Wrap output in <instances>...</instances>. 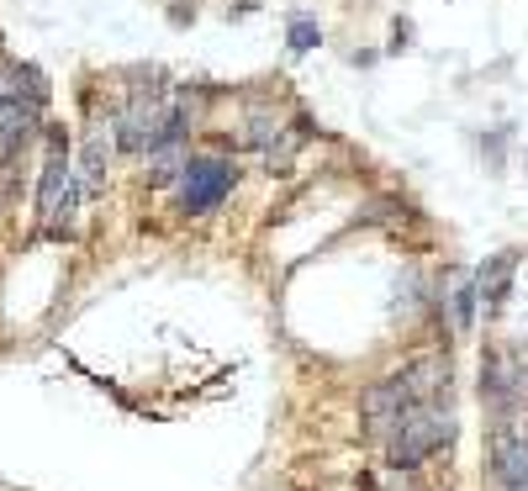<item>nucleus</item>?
Returning <instances> with one entry per match:
<instances>
[{
    "label": "nucleus",
    "instance_id": "nucleus-1",
    "mask_svg": "<svg viewBox=\"0 0 528 491\" xmlns=\"http://www.w3.org/2000/svg\"><path fill=\"white\" fill-rule=\"evenodd\" d=\"M455 433H460V423H455V407L444 396L439 402H412V407H402L396 428L386 433V460L396 470H412L428 455H439L444 444H455Z\"/></svg>",
    "mask_w": 528,
    "mask_h": 491
},
{
    "label": "nucleus",
    "instance_id": "nucleus-2",
    "mask_svg": "<svg viewBox=\"0 0 528 491\" xmlns=\"http://www.w3.org/2000/svg\"><path fill=\"white\" fill-rule=\"evenodd\" d=\"M43 101H48L43 74L16 59H0V159L16 154L43 127Z\"/></svg>",
    "mask_w": 528,
    "mask_h": 491
},
{
    "label": "nucleus",
    "instance_id": "nucleus-3",
    "mask_svg": "<svg viewBox=\"0 0 528 491\" xmlns=\"http://www.w3.org/2000/svg\"><path fill=\"white\" fill-rule=\"evenodd\" d=\"M80 169L69 159V143L53 132L48 138V154H43V180H37V217H43V233L53 238H69L74 233V217H80Z\"/></svg>",
    "mask_w": 528,
    "mask_h": 491
},
{
    "label": "nucleus",
    "instance_id": "nucleus-4",
    "mask_svg": "<svg viewBox=\"0 0 528 491\" xmlns=\"http://www.w3.org/2000/svg\"><path fill=\"white\" fill-rule=\"evenodd\" d=\"M238 185V164L222 154H191L185 169L175 175V206L185 217H212L222 212V201L233 196Z\"/></svg>",
    "mask_w": 528,
    "mask_h": 491
},
{
    "label": "nucleus",
    "instance_id": "nucleus-5",
    "mask_svg": "<svg viewBox=\"0 0 528 491\" xmlns=\"http://www.w3.org/2000/svg\"><path fill=\"white\" fill-rule=\"evenodd\" d=\"M117 148H122V143H117V127H111V117L85 132V154H80V185H85V191H101V185H106Z\"/></svg>",
    "mask_w": 528,
    "mask_h": 491
},
{
    "label": "nucleus",
    "instance_id": "nucleus-6",
    "mask_svg": "<svg viewBox=\"0 0 528 491\" xmlns=\"http://www.w3.org/2000/svg\"><path fill=\"white\" fill-rule=\"evenodd\" d=\"M507 286H513V254H497L492 264H481V275H476V296L486 301V307L507 301Z\"/></svg>",
    "mask_w": 528,
    "mask_h": 491
},
{
    "label": "nucleus",
    "instance_id": "nucleus-7",
    "mask_svg": "<svg viewBox=\"0 0 528 491\" xmlns=\"http://www.w3.org/2000/svg\"><path fill=\"white\" fill-rule=\"evenodd\" d=\"M323 43V32H317L312 16H291V53H312Z\"/></svg>",
    "mask_w": 528,
    "mask_h": 491
},
{
    "label": "nucleus",
    "instance_id": "nucleus-8",
    "mask_svg": "<svg viewBox=\"0 0 528 491\" xmlns=\"http://www.w3.org/2000/svg\"><path fill=\"white\" fill-rule=\"evenodd\" d=\"M476 301H481L476 286H460V291H455V323H460V328L476 323Z\"/></svg>",
    "mask_w": 528,
    "mask_h": 491
}]
</instances>
